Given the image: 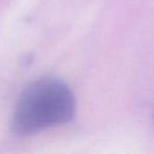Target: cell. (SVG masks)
Here are the masks:
<instances>
[{
	"mask_svg": "<svg viewBox=\"0 0 154 154\" xmlns=\"http://www.w3.org/2000/svg\"><path fill=\"white\" fill-rule=\"evenodd\" d=\"M75 113V97L70 88L55 78L32 82L20 94L12 119V129L29 135L69 122Z\"/></svg>",
	"mask_w": 154,
	"mask_h": 154,
	"instance_id": "cell-1",
	"label": "cell"
}]
</instances>
